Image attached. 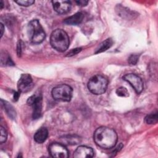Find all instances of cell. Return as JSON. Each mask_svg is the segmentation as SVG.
<instances>
[{"label":"cell","mask_w":158,"mask_h":158,"mask_svg":"<svg viewBox=\"0 0 158 158\" xmlns=\"http://www.w3.org/2000/svg\"><path fill=\"white\" fill-rule=\"evenodd\" d=\"M93 139L96 145L103 149H110L114 147L117 141L115 131L107 127L98 128L93 135Z\"/></svg>","instance_id":"cell-1"},{"label":"cell","mask_w":158,"mask_h":158,"mask_svg":"<svg viewBox=\"0 0 158 158\" xmlns=\"http://www.w3.org/2000/svg\"><path fill=\"white\" fill-rule=\"evenodd\" d=\"M50 43L52 47L57 51L64 52L69 46V37L64 30L56 29L51 35Z\"/></svg>","instance_id":"cell-2"},{"label":"cell","mask_w":158,"mask_h":158,"mask_svg":"<svg viewBox=\"0 0 158 158\" xmlns=\"http://www.w3.org/2000/svg\"><path fill=\"white\" fill-rule=\"evenodd\" d=\"M29 40L33 44L41 43L46 38V33L38 19L31 20L27 26Z\"/></svg>","instance_id":"cell-3"},{"label":"cell","mask_w":158,"mask_h":158,"mask_svg":"<svg viewBox=\"0 0 158 158\" xmlns=\"http://www.w3.org/2000/svg\"><path fill=\"white\" fill-rule=\"evenodd\" d=\"M108 85L106 78L100 75L92 77L88 82V88L94 94L99 95L105 93Z\"/></svg>","instance_id":"cell-4"},{"label":"cell","mask_w":158,"mask_h":158,"mask_svg":"<svg viewBox=\"0 0 158 158\" xmlns=\"http://www.w3.org/2000/svg\"><path fill=\"white\" fill-rule=\"evenodd\" d=\"M73 89L71 86L66 84H62L52 88L51 94L52 98L58 101L69 102L72 97Z\"/></svg>","instance_id":"cell-5"},{"label":"cell","mask_w":158,"mask_h":158,"mask_svg":"<svg viewBox=\"0 0 158 158\" xmlns=\"http://www.w3.org/2000/svg\"><path fill=\"white\" fill-rule=\"evenodd\" d=\"M49 152L52 157L67 158L69 157V151L62 143H51L49 146Z\"/></svg>","instance_id":"cell-6"},{"label":"cell","mask_w":158,"mask_h":158,"mask_svg":"<svg viewBox=\"0 0 158 158\" xmlns=\"http://www.w3.org/2000/svg\"><path fill=\"white\" fill-rule=\"evenodd\" d=\"M27 104L33 107V118L38 119L41 116L42 97L41 96L33 95L27 100Z\"/></svg>","instance_id":"cell-7"},{"label":"cell","mask_w":158,"mask_h":158,"mask_svg":"<svg viewBox=\"0 0 158 158\" xmlns=\"http://www.w3.org/2000/svg\"><path fill=\"white\" fill-rule=\"evenodd\" d=\"M123 79L133 87L137 94L141 93L143 90V81L138 75L134 73H128L123 77Z\"/></svg>","instance_id":"cell-8"},{"label":"cell","mask_w":158,"mask_h":158,"mask_svg":"<svg viewBox=\"0 0 158 158\" xmlns=\"http://www.w3.org/2000/svg\"><path fill=\"white\" fill-rule=\"evenodd\" d=\"M33 80L30 74H22L17 83V88L20 93H26L33 87Z\"/></svg>","instance_id":"cell-9"},{"label":"cell","mask_w":158,"mask_h":158,"mask_svg":"<svg viewBox=\"0 0 158 158\" xmlns=\"http://www.w3.org/2000/svg\"><path fill=\"white\" fill-rule=\"evenodd\" d=\"M54 10L60 14H63L68 12L72 6V4L69 1L54 0L52 1Z\"/></svg>","instance_id":"cell-10"},{"label":"cell","mask_w":158,"mask_h":158,"mask_svg":"<svg viewBox=\"0 0 158 158\" xmlns=\"http://www.w3.org/2000/svg\"><path fill=\"white\" fill-rule=\"evenodd\" d=\"M94 155L93 149L86 146H78L73 153V157L76 158H85L93 157Z\"/></svg>","instance_id":"cell-11"},{"label":"cell","mask_w":158,"mask_h":158,"mask_svg":"<svg viewBox=\"0 0 158 158\" xmlns=\"http://www.w3.org/2000/svg\"><path fill=\"white\" fill-rule=\"evenodd\" d=\"M83 19H84V14L81 12H78L75 13L73 15L66 18L64 20V23L70 25H77L81 23Z\"/></svg>","instance_id":"cell-12"},{"label":"cell","mask_w":158,"mask_h":158,"mask_svg":"<svg viewBox=\"0 0 158 158\" xmlns=\"http://www.w3.org/2000/svg\"><path fill=\"white\" fill-rule=\"evenodd\" d=\"M48 136V129L45 127L39 128L34 135V139L38 143H44Z\"/></svg>","instance_id":"cell-13"},{"label":"cell","mask_w":158,"mask_h":158,"mask_svg":"<svg viewBox=\"0 0 158 158\" xmlns=\"http://www.w3.org/2000/svg\"><path fill=\"white\" fill-rule=\"evenodd\" d=\"M60 139L64 144L69 145H75L80 143L81 141V138L76 135H67L62 136Z\"/></svg>","instance_id":"cell-14"},{"label":"cell","mask_w":158,"mask_h":158,"mask_svg":"<svg viewBox=\"0 0 158 158\" xmlns=\"http://www.w3.org/2000/svg\"><path fill=\"white\" fill-rule=\"evenodd\" d=\"M1 104L4 107V110H6V113L9 116V117H10L12 119H15L16 117V112L13 106L11 104H10L8 102L4 101L2 99H1Z\"/></svg>","instance_id":"cell-15"},{"label":"cell","mask_w":158,"mask_h":158,"mask_svg":"<svg viewBox=\"0 0 158 158\" xmlns=\"http://www.w3.org/2000/svg\"><path fill=\"white\" fill-rule=\"evenodd\" d=\"M112 44H113V40H112V38H109L106 39L100 44V45L96 49L95 54L101 53L107 51L112 46Z\"/></svg>","instance_id":"cell-16"},{"label":"cell","mask_w":158,"mask_h":158,"mask_svg":"<svg viewBox=\"0 0 158 158\" xmlns=\"http://www.w3.org/2000/svg\"><path fill=\"white\" fill-rule=\"evenodd\" d=\"M1 65H4V66L14 65V64L11 60L10 56L8 54H6L5 52L4 53H3L2 51L1 52Z\"/></svg>","instance_id":"cell-17"},{"label":"cell","mask_w":158,"mask_h":158,"mask_svg":"<svg viewBox=\"0 0 158 158\" xmlns=\"http://www.w3.org/2000/svg\"><path fill=\"white\" fill-rule=\"evenodd\" d=\"M157 112H152L146 116L144 120L148 124H155L157 122Z\"/></svg>","instance_id":"cell-18"},{"label":"cell","mask_w":158,"mask_h":158,"mask_svg":"<svg viewBox=\"0 0 158 158\" xmlns=\"http://www.w3.org/2000/svg\"><path fill=\"white\" fill-rule=\"evenodd\" d=\"M116 94L120 97H128L129 96V93L127 89L123 86L118 88L116 90Z\"/></svg>","instance_id":"cell-19"},{"label":"cell","mask_w":158,"mask_h":158,"mask_svg":"<svg viewBox=\"0 0 158 158\" xmlns=\"http://www.w3.org/2000/svg\"><path fill=\"white\" fill-rule=\"evenodd\" d=\"M0 133H1V136H0V143H5L7 140V133L5 128L1 126L0 127Z\"/></svg>","instance_id":"cell-20"},{"label":"cell","mask_w":158,"mask_h":158,"mask_svg":"<svg viewBox=\"0 0 158 158\" xmlns=\"http://www.w3.org/2000/svg\"><path fill=\"white\" fill-rule=\"evenodd\" d=\"M17 4H18L19 6H30L32 5L33 3H35V1L33 0H19L15 1Z\"/></svg>","instance_id":"cell-21"},{"label":"cell","mask_w":158,"mask_h":158,"mask_svg":"<svg viewBox=\"0 0 158 158\" xmlns=\"http://www.w3.org/2000/svg\"><path fill=\"white\" fill-rule=\"evenodd\" d=\"M139 55L138 54H131L128 59V62L130 65H136L138 61Z\"/></svg>","instance_id":"cell-22"},{"label":"cell","mask_w":158,"mask_h":158,"mask_svg":"<svg viewBox=\"0 0 158 158\" xmlns=\"http://www.w3.org/2000/svg\"><path fill=\"white\" fill-rule=\"evenodd\" d=\"M23 43L22 40H19L18 43H17V56L19 57H20L22 54V49H23Z\"/></svg>","instance_id":"cell-23"},{"label":"cell","mask_w":158,"mask_h":158,"mask_svg":"<svg viewBox=\"0 0 158 158\" xmlns=\"http://www.w3.org/2000/svg\"><path fill=\"white\" fill-rule=\"evenodd\" d=\"M81 51V48H77L75 49H72V50H70L66 55L67 57H71L73 56L78 53H79L80 51Z\"/></svg>","instance_id":"cell-24"},{"label":"cell","mask_w":158,"mask_h":158,"mask_svg":"<svg viewBox=\"0 0 158 158\" xmlns=\"http://www.w3.org/2000/svg\"><path fill=\"white\" fill-rule=\"evenodd\" d=\"M75 2L77 4L78 6L83 7V6H86L88 4V1L85 0H79V1H76Z\"/></svg>","instance_id":"cell-25"},{"label":"cell","mask_w":158,"mask_h":158,"mask_svg":"<svg viewBox=\"0 0 158 158\" xmlns=\"http://www.w3.org/2000/svg\"><path fill=\"white\" fill-rule=\"evenodd\" d=\"M20 92H16V91H15L14 93V96H13V99H14V101H17V100H18V99H19V96H20Z\"/></svg>","instance_id":"cell-26"},{"label":"cell","mask_w":158,"mask_h":158,"mask_svg":"<svg viewBox=\"0 0 158 158\" xmlns=\"http://www.w3.org/2000/svg\"><path fill=\"white\" fill-rule=\"evenodd\" d=\"M0 29H1V37L3 35V33H4V25L2 23H1L0 24Z\"/></svg>","instance_id":"cell-27"},{"label":"cell","mask_w":158,"mask_h":158,"mask_svg":"<svg viewBox=\"0 0 158 158\" xmlns=\"http://www.w3.org/2000/svg\"><path fill=\"white\" fill-rule=\"evenodd\" d=\"M1 9H2L3 8V6H4V4H3V1H1Z\"/></svg>","instance_id":"cell-28"}]
</instances>
